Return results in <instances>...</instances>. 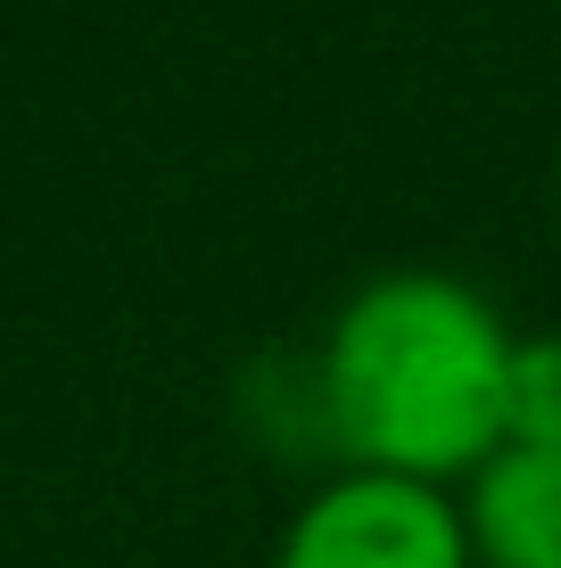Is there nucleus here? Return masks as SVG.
<instances>
[{"label":"nucleus","mask_w":561,"mask_h":568,"mask_svg":"<svg viewBox=\"0 0 561 568\" xmlns=\"http://www.w3.org/2000/svg\"><path fill=\"white\" fill-rule=\"evenodd\" d=\"M512 346L520 329L462 272H372L314 346L331 454H347V469H397L430 486L454 469L471 478L488 454H504Z\"/></svg>","instance_id":"nucleus-1"},{"label":"nucleus","mask_w":561,"mask_h":568,"mask_svg":"<svg viewBox=\"0 0 561 568\" xmlns=\"http://www.w3.org/2000/svg\"><path fill=\"white\" fill-rule=\"evenodd\" d=\"M273 568H479L462 495L397 469H339L281 527Z\"/></svg>","instance_id":"nucleus-2"},{"label":"nucleus","mask_w":561,"mask_h":568,"mask_svg":"<svg viewBox=\"0 0 561 568\" xmlns=\"http://www.w3.org/2000/svg\"><path fill=\"white\" fill-rule=\"evenodd\" d=\"M479 568H561V454L545 445H504L471 469L462 495Z\"/></svg>","instance_id":"nucleus-3"},{"label":"nucleus","mask_w":561,"mask_h":568,"mask_svg":"<svg viewBox=\"0 0 561 568\" xmlns=\"http://www.w3.org/2000/svg\"><path fill=\"white\" fill-rule=\"evenodd\" d=\"M504 445H545V454H561V329H529V338L512 346Z\"/></svg>","instance_id":"nucleus-4"}]
</instances>
